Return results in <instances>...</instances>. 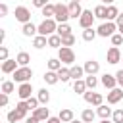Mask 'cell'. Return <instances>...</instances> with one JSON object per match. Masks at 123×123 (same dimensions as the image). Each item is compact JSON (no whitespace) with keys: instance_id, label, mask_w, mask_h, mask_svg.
<instances>
[{"instance_id":"19","label":"cell","mask_w":123,"mask_h":123,"mask_svg":"<svg viewBox=\"0 0 123 123\" xmlns=\"http://www.w3.org/2000/svg\"><path fill=\"white\" fill-rule=\"evenodd\" d=\"M69 73H71V79H73V81H79V79L85 75V67H81V65H71V67H69Z\"/></svg>"},{"instance_id":"10","label":"cell","mask_w":123,"mask_h":123,"mask_svg":"<svg viewBox=\"0 0 123 123\" xmlns=\"http://www.w3.org/2000/svg\"><path fill=\"white\" fill-rule=\"evenodd\" d=\"M121 98H123V88L121 86H115L108 92V104H117Z\"/></svg>"},{"instance_id":"24","label":"cell","mask_w":123,"mask_h":123,"mask_svg":"<svg viewBox=\"0 0 123 123\" xmlns=\"http://www.w3.org/2000/svg\"><path fill=\"white\" fill-rule=\"evenodd\" d=\"M94 117H96V111H92L90 108L83 110V113H81V121H83V123H92Z\"/></svg>"},{"instance_id":"32","label":"cell","mask_w":123,"mask_h":123,"mask_svg":"<svg viewBox=\"0 0 123 123\" xmlns=\"http://www.w3.org/2000/svg\"><path fill=\"white\" fill-rule=\"evenodd\" d=\"M58 77H60V81H62V83H67V81H71V73H69V67H62V69L58 71Z\"/></svg>"},{"instance_id":"2","label":"cell","mask_w":123,"mask_h":123,"mask_svg":"<svg viewBox=\"0 0 123 123\" xmlns=\"http://www.w3.org/2000/svg\"><path fill=\"white\" fill-rule=\"evenodd\" d=\"M115 31H117V23H113V21H104L98 29H96V33H98V37H104V38H111L113 35H115Z\"/></svg>"},{"instance_id":"31","label":"cell","mask_w":123,"mask_h":123,"mask_svg":"<svg viewBox=\"0 0 123 123\" xmlns=\"http://www.w3.org/2000/svg\"><path fill=\"white\" fill-rule=\"evenodd\" d=\"M96 35H98V33H96V29H92V27H90V29H83V40H86V42L94 40Z\"/></svg>"},{"instance_id":"41","label":"cell","mask_w":123,"mask_h":123,"mask_svg":"<svg viewBox=\"0 0 123 123\" xmlns=\"http://www.w3.org/2000/svg\"><path fill=\"white\" fill-rule=\"evenodd\" d=\"M121 42H123V35H121V33H115V35L111 37V44H113V46H119Z\"/></svg>"},{"instance_id":"30","label":"cell","mask_w":123,"mask_h":123,"mask_svg":"<svg viewBox=\"0 0 123 123\" xmlns=\"http://www.w3.org/2000/svg\"><path fill=\"white\" fill-rule=\"evenodd\" d=\"M60 37H67V35H71V27H69V23H58V31H56Z\"/></svg>"},{"instance_id":"25","label":"cell","mask_w":123,"mask_h":123,"mask_svg":"<svg viewBox=\"0 0 123 123\" xmlns=\"http://www.w3.org/2000/svg\"><path fill=\"white\" fill-rule=\"evenodd\" d=\"M42 15H44V19H54V15H56V6H54V4H46V6L42 8Z\"/></svg>"},{"instance_id":"6","label":"cell","mask_w":123,"mask_h":123,"mask_svg":"<svg viewBox=\"0 0 123 123\" xmlns=\"http://www.w3.org/2000/svg\"><path fill=\"white\" fill-rule=\"evenodd\" d=\"M13 15H15V19H17L19 23H23V25L31 21V12H29V8H25V6H17L15 12H13Z\"/></svg>"},{"instance_id":"3","label":"cell","mask_w":123,"mask_h":123,"mask_svg":"<svg viewBox=\"0 0 123 123\" xmlns=\"http://www.w3.org/2000/svg\"><path fill=\"white\" fill-rule=\"evenodd\" d=\"M58 60L62 63H65V65H73L75 63V52L71 48H67V46H62L58 50Z\"/></svg>"},{"instance_id":"28","label":"cell","mask_w":123,"mask_h":123,"mask_svg":"<svg viewBox=\"0 0 123 123\" xmlns=\"http://www.w3.org/2000/svg\"><path fill=\"white\" fill-rule=\"evenodd\" d=\"M73 90H75L77 94H85L88 88H86V83H85L83 79H79V81H75V83H73Z\"/></svg>"},{"instance_id":"43","label":"cell","mask_w":123,"mask_h":123,"mask_svg":"<svg viewBox=\"0 0 123 123\" xmlns=\"http://www.w3.org/2000/svg\"><path fill=\"white\" fill-rule=\"evenodd\" d=\"M46 4H50V0H33V6H35V8H40V10H42Z\"/></svg>"},{"instance_id":"35","label":"cell","mask_w":123,"mask_h":123,"mask_svg":"<svg viewBox=\"0 0 123 123\" xmlns=\"http://www.w3.org/2000/svg\"><path fill=\"white\" fill-rule=\"evenodd\" d=\"M85 83H86V88H88V90H94L96 85H98V79H96L94 75H86V77H85Z\"/></svg>"},{"instance_id":"36","label":"cell","mask_w":123,"mask_h":123,"mask_svg":"<svg viewBox=\"0 0 123 123\" xmlns=\"http://www.w3.org/2000/svg\"><path fill=\"white\" fill-rule=\"evenodd\" d=\"M0 90H2L4 94H12V92L15 90V85H13L12 81H4V83H2V86H0Z\"/></svg>"},{"instance_id":"53","label":"cell","mask_w":123,"mask_h":123,"mask_svg":"<svg viewBox=\"0 0 123 123\" xmlns=\"http://www.w3.org/2000/svg\"><path fill=\"white\" fill-rule=\"evenodd\" d=\"M102 2H104V4H110V6H111V2H113V0H102Z\"/></svg>"},{"instance_id":"16","label":"cell","mask_w":123,"mask_h":123,"mask_svg":"<svg viewBox=\"0 0 123 123\" xmlns=\"http://www.w3.org/2000/svg\"><path fill=\"white\" fill-rule=\"evenodd\" d=\"M25 115H27V113H23V111H19V110L15 108V110H12V111H8V115H6V119H8V123H17V121H21V119H25Z\"/></svg>"},{"instance_id":"38","label":"cell","mask_w":123,"mask_h":123,"mask_svg":"<svg viewBox=\"0 0 123 123\" xmlns=\"http://www.w3.org/2000/svg\"><path fill=\"white\" fill-rule=\"evenodd\" d=\"M90 104H92V106H96V108H98V106H102V104H104V96H102L100 92H94V94H92Z\"/></svg>"},{"instance_id":"54","label":"cell","mask_w":123,"mask_h":123,"mask_svg":"<svg viewBox=\"0 0 123 123\" xmlns=\"http://www.w3.org/2000/svg\"><path fill=\"white\" fill-rule=\"evenodd\" d=\"M71 123H83V121H77V119H73V121H71Z\"/></svg>"},{"instance_id":"20","label":"cell","mask_w":123,"mask_h":123,"mask_svg":"<svg viewBox=\"0 0 123 123\" xmlns=\"http://www.w3.org/2000/svg\"><path fill=\"white\" fill-rule=\"evenodd\" d=\"M42 79H44V83H46V85H56V83H60L58 71H46Z\"/></svg>"},{"instance_id":"15","label":"cell","mask_w":123,"mask_h":123,"mask_svg":"<svg viewBox=\"0 0 123 123\" xmlns=\"http://www.w3.org/2000/svg\"><path fill=\"white\" fill-rule=\"evenodd\" d=\"M100 83L106 86V88H115V85H117V79H115V75H110V73H104L102 75V79H100Z\"/></svg>"},{"instance_id":"12","label":"cell","mask_w":123,"mask_h":123,"mask_svg":"<svg viewBox=\"0 0 123 123\" xmlns=\"http://www.w3.org/2000/svg\"><path fill=\"white\" fill-rule=\"evenodd\" d=\"M17 69H19L17 60H6V62H2V73H15Z\"/></svg>"},{"instance_id":"44","label":"cell","mask_w":123,"mask_h":123,"mask_svg":"<svg viewBox=\"0 0 123 123\" xmlns=\"http://www.w3.org/2000/svg\"><path fill=\"white\" fill-rule=\"evenodd\" d=\"M8 102H10V98H8V94H4V92H0V106H2V108H6V106H8Z\"/></svg>"},{"instance_id":"5","label":"cell","mask_w":123,"mask_h":123,"mask_svg":"<svg viewBox=\"0 0 123 123\" xmlns=\"http://www.w3.org/2000/svg\"><path fill=\"white\" fill-rule=\"evenodd\" d=\"M33 77V69L27 65V67H19L15 73H13V81L15 83H29V79Z\"/></svg>"},{"instance_id":"14","label":"cell","mask_w":123,"mask_h":123,"mask_svg":"<svg viewBox=\"0 0 123 123\" xmlns=\"http://www.w3.org/2000/svg\"><path fill=\"white\" fill-rule=\"evenodd\" d=\"M21 33H23L25 37H33V38H35V37L38 35V25H33V23L29 21V23H25V25L21 27Z\"/></svg>"},{"instance_id":"45","label":"cell","mask_w":123,"mask_h":123,"mask_svg":"<svg viewBox=\"0 0 123 123\" xmlns=\"http://www.w3.org/2000/svg\"><path fill=\"white\" fill-rule=\"evenodd\" d=\"M115 79H117V85L123 88V69H119V71L115 73Z\"/></svg>"},{"instance_id":"17","label":"cell","mask_w":123,"mask_h":123,"mask_svg":"<svg viewBox=\"0 0 123 123\" xmlns=\"http://www.w3.org/2000/svg\"><path fill=\"white\" fill-rule=\"evenodd\" d=\"M33 115H35L38 121H46V119H50V111H48V108H46V106L37 108V110L33 111Z\"/></svg>"},{"instance_id":"47","label":"cell","mask_w":123,"mask_h":123,"mask_svg":"<svg viewBox=\"0 0 123 123\" xmlns=\"http://www.w3.org/2000/svg\"><path fill=\"white\" fill-rule=\"evenodd\" d=\"M25 123H40V121H38L35 115H31V117H27V119H25Z\"/></svg>"},{"instance_id":"1","label":"cell","mask_w":123,"mask_h":123,"mask_svg":"<svg viewBox=\"0 0 123 123\" xmlns=\"http://www.w3.org/2000/svg\"><path fill=\"white\" fill-rule=\"evenodd\" d=\"M58 31V21L56 19H42V23L38 25V35L42 37H50Z\"/></svg>"},{"instance_id":"34","label":"cell","mask_w":123,"mask_h":123,"mask_svg":"<svg viewBox=\"0 0 123 123\" xmlns=\"http://www.w3.org/2000/svg\"><path fill=\"white\" fill-rule=\"evenodd\" d=\"M60 69H62V62L58 58L48 60V71H60Z\"/></svg>"},{"instance_id":"48","label":"cell","mask_w":123,"mask_h":123,"mask_svg":"<svg viewBox=\"0 0 123 123\" xmlns=\"http://www.w3.org/2000/svg\"><path fill=\"white\" fill-rule=\"evenodd\" d=\"M46 123H62V119L60 117H50V119H46Z\"/></svg>"},{"instance_id":"11","label":"cell","mask_w":123,"mask_h":123,"mask_svg":"<svg viewBox=\"0 0 123 123\" xmlns=\"http://www.w3.org/2000/svg\"><path fill=\"white\" fill-rule=\"evenodd\" d=\"M67 8H69V15H71L73 19H79V17L83 15V12H85V10L81 8V4H79V2H69V4H67Z\"/></svg>"},{"instance_id":"51","label":"cell","mask_w":123,"mask_h":123,"mask_svg":"<svg viewBox=\"0 0 123 123\" xmlns=\"http://www.w3.org/2000/svg\"><path fill=\"white\" fill-rule=\"evenodd\" d=\"M117 31H119V33L123 35V25H119V27H117Z\"/></svg>"},{"instance_id":"37","label":"cell","mask_w":123,"mask_h":123,"mask_svg":"<svg viewBox=\"0 0 123 123\" xmlns=\"http://www.w3.org/2000/svg\"><path fill=\"white\" fill-rule=\"evenodd\" d=\"M73 44H75V37H73V33H71V35H67V37H62V46L71 48Z\"/></svg>"},{"instance_id":"9","label":"cell","mask_w":123,"mask_h":123,"mask_svg":"<svg viewBox=\"0 0 123 123\" xmlns=\"http://www.w3.org/2000/svg\"><path fill=\"white\" fill-rule=\"evenodd\" d=\"M106 58H108V63H111V65H115V63H119L121 62V52H119V48L117 46H111L110 50H108V54H106Z\"/></svg>"},{"instance_id":"55","label":"cell","mask_w":123,"mask_h":123,"mask_svg":"<svg viewBox=\"0 0 123 123\" xmlns=\"http://www.w3.org/2000/svg\"><path fill=\"white\" fill-rule=\"evenodd\" d=\"M71 2H81V0H71Z\"/></svg>"},{"instance_id":"29","label":"cell","mask_w":123,"mask_h":123,"mask_svg":"<svg viewBox=\"0 0 123 123\" xmlns=\"http://www.w3.org/2000/svg\"><path fill=\"white\" fill-rule=\"evenodd\" d=\"M37 98H38V102H40L42 106H46V104L50 102V92H48L46 88H40L38 94H37Z\"/></svg>"},{"instance_id":"52","label":"cell","mask_w":123,"mask_h":123,"mask_svg":"<svg viewBox=\"0 0 123 123\" xmlns=\"http://www.w3.org/2000/svg\"><path fill=\"white\" fill-rule=\"evenodd\" d=\"M100 123H113V121H110V119H102Z\"/></svg>"},{"instance_id":"7","label":"cell","mask_w":123,"mask_h":123,"mask_svg":"<svg viewBox=\"0 0 123 123\" xmlns=\"http://www.w3.org/2000/svg\"><path fill=\"white\" fill-rule=\"evenodd\" d=\"M94 12H90V10H85L83 12V15L79 17V25L83 27V29H90L92 27V23H94Z\"/></svg>"},{"instance_id":"26","label":"cell","mask_w":123,"mask_h":123,"mask_svg":"<svg viewBox=\"0 0 123 123\" xmlns=\"http://www.w3.org/2000/svg\"><path fill=\"white\" fill-rule=\"evenodd\" d=\"M94 17L96 19H108V6H96L94 8Z\"/></svg>"},{"instance_id":"40","label":"cell","mask_w":123,"mask_h":123,"mask_svg":"<svg viewBox=\"0 0 123 123\" xmlns=\"http://www.w3.org/2000/svg\"><path fill=\"white\" fill-rule=\"evenodd\" d=\"M111 121L113 123H123V110H115L113 115H111Z\"/></svg>"},{"instance_id":"23","label":"cell","mask_w":123,"mask_h":123,"mask_svg":"<svg viewBox=\"0 0 123 123\" xmlns=\"http://www.w3.org/2000/svg\"><path fill=\"white\" fill-rule=\"evenodd\" d=\"M48 46H50V48H58V50H60V48H62V37H60L58 33L50 35V37H48Z\"/></svg>"},{"instance_id":"18","label":"cell","mask_w":123,"mask_h":123,"mask_svg":"<svg viewBox=\"0 0 123 123\" xmlns=\"http://www.w3.org/2000/svg\"><path fill=\"white\" fill-rule=\"evenodd\" d=\"M60 119H62V123H71L73 119H75V115H73V110H69V108H63V110H60V115H58Z\"/></svg>"},{"instance_id":"42","label":"cell","mask_w":123,"mask_h":123,"mask_svg":"<svg viewBox=\"0 0 123 123\" xmlns=\"http://www.w3.org/2000/svg\"><path fill=\"white\" fill-rule=\"evenodd\" d=\"M8 58V46H0V62H6Z\"/></svg>"},{"instance_id":"49","label":"cell","mask_w":123,"mask_h":123,"mask_svg":"<svg viewBox=\"0 0 123 123\" xmlns=\"http://www.w3.org/2000/svg\"><path fill=\"white\" fill-rule=\"evenodd\" d=\"M4 38H6V31H0V46H4Z\"/></svg>"},{"instance_id":"22","label":"cell","mask_w":123,"mask_h":123,"mask_svg":"<svg viewBox=\"0 0 123 123\" xmlns=\"http://www.w3.org/2000/svg\"><path fill=\"white\" fill-rule=\"evenodd\" d=\"M33 46H35L37 50H40V48H44V46H48V37H42V35H37V37L33 38Z\"/></svg>"},{"instance_id":"33","label":"cell","mask_w":123,"mask_h":123,"mask_svg":"<svg viewBox=\"0 0 123 123\" xmlns=\"http://www.w3.org/2000/svg\"><path fill=\"white\" fill-rule=\"evenodd\" d=\"M119 17V10L111 4V6H108V21H115Z\"/></svg>"},{"instance_id":"8","label":"cell","mask_w":123,"mask_h":123,"mask_svg":"<svg viewBox=\"0 0 123 123\" xmlns=\"http://www.w3.org/2000/svg\"><path fill=\"white\" fill-rule=\"evenodd\" d=\"M31 94H33V85H31V83H21L19 88H17V96H19V100H29Z\"/></svg>"},{"instance_id":"56","label":"cell","mask_w":123,"mask_h":123,"mask_svg":"<svg viewBox=\"0 0 123 123\" xmlns=\"http://www.w3.org/2000/svg\"><path fill=\"white\" fill-rule=\"evenodd\" d=\"M121 62H123V58H121Z\"/></svg>"},{"instance_id":"27","label":"cell","mask_w":123,"mask_h":123,"mask_svg":"<svg viewBox=\"0 0 123 123\" xmlns=\"http://www.w3.org/2000/svg\"><path fill=\"white\" fill-rule=\"evenodd\" d=\"M15 60H17L19 67H27V65H29V62H31V56H29L27 52H19V54L15 56Z\"/></svg>"},{"instance_id":"4","label":"cell","mask_w":123,"mask_h":123,"mask_svg":"<svg viewBox=\"0 0 123 123\" xmlns=\"http://www.w3.org/2000/svg\"><path fill=\"white\" fill-rule=\"evenodd\" d=\"M54 19H56L58 23H67V19H71L67 4H62V2L56 4V15H54Z\"/></svg>"},{"instance_id":"50","label":"cell","mask_w":123,"mask_h":123,"mask_svg":"<svg viewBox=\"0 0 123 123\" xmlns=\"http://www.w3.org/2000/svg\"><path fill=\"white\" fill-rule=\"evenodd\" d=\"M115 23H117V27H119V25H123V13H119V17L115 19Z\"/></svg>"},{"instance_id":"46","label":"cell","mask_w":123,"mask_h":123,"mask_svg":"<svg viewBox=\"0 0 123 123\" xmlns=\"http://www.w3.org/2000/svg\"><path fill=\"white\" fill-rule=\"evenodd\" d=\"M4 15H8V6L0 4V17H4Z\"/></svg>"},{"instance_id":"13","label":"cell","mask_w":123,"mask_h":123,"mask_svg":"<svg viewBox=\"0 0 123 123\" xmlns=\"http://www.w3.org/2000/svg\"><path fill=\"white\" fill-rule=\"evenodd\" d=\"M85 73L86 75H96L98 71H100V63L96 62V60H88V62H85Z\"/></svg>"},{"instance_id":"39","label":"cell","mask_w":123,"mask_h":123,"mask_svg":"<svg viewBox=\"0 0 123 123\" xmlns=\"http://www.w3.org/2000/svg\"><path fill=\"white\" fill-rule=\"evenodd\" d=\"M25 102H27L29 110H33V111H35V110L38 108V104H40V102H38V98H35V96H31V98H29V100H25Z\"/></svg>"},{"instance_id":"21","label":"cell","mask_w":123,"mask_h":123,"mask_svg":"<svg viewBox=\"0 0 123 123\" xmlns=\"http://www.w3.org/2000/svg\"><path fill=\"white\" fill-rule=\"evenodd\" d=\"M96 115H100L102 119H110V117L113 115V111H111V108H108L106 104H102V106H98V110H96Z\"/></svg>"}]
</instances>
